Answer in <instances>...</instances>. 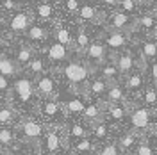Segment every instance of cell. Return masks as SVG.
I'll return each instance as SVG.
<instances>
[{"instance_id": "1", "label": "cell", "mask_w": 157, "mask_h": 155, "mask_svg": "<svg viewBox=\"0 0 157 155\" xmlns=\"http://www.w3.org/2000/svg\"><path fill=\"white\" fill-rule=\"evenodd\" d=\"M13 93L20 104H29L32 96H34V86L27 77H20L14 80V86H13Z\"/></svg>"}, {"instance_id": "2", "label": "cell", "mask_w": 157, "mask_h": 155, "mask_svg": "<svg viewBox=\"0 0 157 155\" xmlns=\"http://www.w3.org/2000/svg\"><path fill=\"white\" fill-rule=\"evenodd\" d=\"M89 70L82 62H68L64 66V77L68 78L71 84H84L88 80Z\"/></svg>"}, {"instance_id": "3", "label": "cell", "mask_w": 157, "mask_h": 155, "mask_svg": "<svg viewBox=\"0 0 157 155\" xmlns=\"http://www.w3.org/2000/svg\"><path fill=\"white\" fill-rule=\"evenodd\" d=\"M150 123H152V114L147 107H136L130 111V125L136 132L147 130Z\"/></svg>"}, {"instance_id": "4", "label": "cell", "mask_w": 157, "mask_h": 155, "mask_svg": "<svg viewBox=\"0 0 157 155\" xmlns=\"http://www.w3.org/2000/svg\"><path fill=\"white\" fill-rule=\"evenodd\" d=\"M45 127L41 125L39 121L36 119H25L23 123H21V134L25 139H29V141H38V139H43L45 136Z\"/></svg>"}, {"instance_id": "5", "label": "cell", "mask_w": 157, "mask_h": 155, "mask_svg": "<svg viewBox=\"0 0 157 155\" xmlns=\"http://www.w3.org/2000/svg\"><path fill=\"white\" fill-rule=\"evenodd\" d=\"M61 150V137L56 128H48L43 136V152H52L57 153Z\"/></svg>"}, {"instance_id": "6", "label": "cell", "mask_w": 157, "mask_h": 155, "mask_svg": "<svg viewBox=\"0 0 157 155\" xmlns=\"http://www.w3.org/2000/svg\"><path fill=\"white\" fill-rule=\"evenodd\" d=\"M36 89H38L39 95H43V96H50V95L56 91V82H54V78H52V77L45 75V77L38 78Z\"/></svg>"}, {"instance_id": "7", "label": "cell", "mask_w": 157, "mask_h": 155, "mask_svg": "<svg viewBox=\"0 0 157 155\" xmlns=\"http://www.w3.org/2000/svg\"><path fill=\"white\" fill-rule=\"evenodd\" d=\"M41 112H43V116H47L48 119H56V118L61 114V105H59V102L48 98V100L43 102V105H41Z\"/></svg>"}, {"instance_id": "8", "label": "cell", "mask_w": 157, "mask_h": 155, "mask_svg": "<svg viewBox=\"0 0 157 155\" xmlns=\"http://www.w3.org/2000/svg\"><path fill=\"white\" fill-rule=\"evenodd\" d=\"M89 134V128L82 121H73L70 125V139L71 141H80V139H86Z\"/></svg>"}, {"instance_id": "9", "label": "cell", "mask_w": 157, "mask_h": 155, "mask_svg": "<svg viewBox=\"0 0 157 155\" xmlns=\"http://www.w3.org/2000/svg\"><path fill=\"white\" fill-rule=\"evenodd\" d=\"M16 64L18 62L11 61L9 57L0 55V75H4V77H14L18 73V66Z\"/></svg>"}, {"instance_id": "10", "label": "cell", "mask_w": 157, "mask_h": 155, "mask_svg": "<svg viewBox=\"0 0 157 155\" xmlns=\"http://www.w3.org/2000/svg\"><path fill=\"white\" fill-rule=\"evenodd\" d=\"M125 43H127V38H125V34H121L120 30L111 32L107 38H105V45H107L109 48H113V50L123 48V47H125Z\"/></svg>"}, {"instance_id": "11", "label": "cell", "mask_w": 157, "mask_h": 155, "mask_svg": "<svg viewBox=\"0 0 157 155\" xmlns=\"http://www.w3.org/2000/svg\"><path fill=\"white\" fill-rule=\"evenodd\" d=\"M68 55V50L64 45H61V43H54V45H50L48 47V59L50 61H54V62H59V61H64Z\"/></svg>"}, {"instance_id": "12", "label": "cell", "mask_w": 157, "mask_h": 155, "mask_svg": "<svg viewBox=\"0 0 157 155\" xmlns=\"http://www.w3.org/2000/svg\"><path fill=\"white\" fill-rule=\"evenodd\" d=\"M71 150L75 153H91L95 150V145L91 143V139H80V141H71Z\"/></svg>"}, {"instance_id": "13", "label": "cell", "mask_w": 157, "mask_h": 155, "mask_svg": "<svg viewBox=\"0 0 157 155\" xmlns=\"http://www.w3.org/2000/svg\"><path fill=\"white\" fill-rule=\"evenodd\" d=\"M116 68L120 70V73H128L134 68V57L130 54H121L116 59Z\"/></svg>"}, {"instance_id": "14", "label": "cell", "mask_w": 157, "mask_h": 155, "mask_svg": "<svg viewBox=\"0 0 157 155\" xmlns=\"http://www.w3.org/2000/svg\"><path fill=\"white\" fill-rule=\"evenodd\" d=\"M27 27H29V16H27V14L18 13L16 16H13V20H11V30H14V32H23Z\"/></svg>"}, {"instance_id": "15", "label": "cell", "mask_w": 157, "mask_h": 155, "mask_svg": "<svg viewBox=\"0 0 157 155\" xmlns=\"http://www.w3.org/2000/svg\"><path fill=\"white\" fill-rule=\"evenodd\" d=\"M84 118L88 119V121H91V123H100L102 121V109L98 105H93V104H89V105H86V109H84Z\"/></svg>"}, {"instance_id": "16", "label": "cell", "mask_w": 157, "mask_h": 155, "mask_svg": "<svg viewBox=\"0 0 157 155\" xmlns=\"http://www.w3.org/2000/svg\"><path fill=\"white\" fill-rule=\"evenodd\" d=\"M88 57L93 59V61H98L102 62L104 57H105V47L102 43H91L88 48Z\"/></svg>"}, {"instance_id": "17", "label": "cell", "mask_w": 157, "mask_h": 155, "mask_svg": "<svg viewBox=\"0 0 157 155\" xmlns=\"http://www.w3.org/2000/svg\"><path fill=\"white\" fill-rule=\"evenodd\" d=\"M107 89H109V86L104 78H95L91 82V86H89V93L100 98V96H104V95H107Z\"/></svg>"}, {"instance_id": "18", "label": "cell", "mask_w": 157, "mask_h": 155, "mask_svg": "<svg viewBox=\"0 0 157 155\" xmlns=\"http://www.w3.org/2000/svg\"><path fill=\"white\" fill-rule=\"evenodd\" d=\"M105 96H107L109 104H120V102H123V89L118 84H113V86H109Z\"/></svg>"}, {"instance_id": "19", "label": "cell", "mask_w": 157, "mask_h": 155, "mask_svg": "<svg viewBox=\"0 0 157 155\" xmlns=\"http://www.w3.org/2000/svg\"><path fill=\"white\" fill-rule=\"evenodd\" d=\"M137 139L139 137L134 134V132H130V134H125V136H121L120 137V141H118V146L121 148V150H130V148H134V145L137 143Z\"/></svg>"}, {"instance_id": "20", "label": "cell", "mask_w": 157, "mask_h": 155, "mask_svg": "<svg viewBox=\"0 0 157 155\" xmlns=\"http://www.w3.org/2000/svg\"><path fill=\"white\" fill-rule=\"evenodd\" d=\"M66 109H68L70 112H73V114H84L86 105H84V102H82L80 98L73 96V98H70L68 102H66Z\"/></svg>"}, {"instance_id": "21", "label": "cell", "mask_w": 157, "mask_h": 155, "mask_svg": "<svg viewBox=\"0 0 157 155\" xmlns=\"http://www.w3.org/2000/svg\"><path fill=\"white\" fill-rule=\"evenodd\" d=\"M120 75V70L116 68V64H105L102 68V77L105 82H114Z\"/></svg>"}, {"instance_id": "22", "label": "cell", "mask_w": 157, "mask_h": 155, "mask_svg": "<svg viewBox=\"0 0 157 155\" xmlns=\"http://www.w3.org/2000/svg\"><path fill=\"white\" fill-rule=\"evenodd\" d=\"M107 111H109V116L113 119H116V121H120V119H123L127 116V109L123 105H120V104H111L107 107Z\"/></svg>"}, {"instance_id": "23", "label": "cell", "mask_w": 157, "mask_h": 155, "mask_svg": "<svg viewBox=\"0 0 157 155\" xmlns=\"http://www.w3.org/2000/svg\"><path fill=\"white\" fill-rule=\"evenodd\" d=\"M128 21H130V18H128L125 13H118V14H114V16H113V20H111V25H113L116 30H121V29H125V27L128 25Z\"/></svg>"}, {"instance_id": "24", "label": "cell", "mask_w": 157, "mask_h": 155, "mask_svg": "<svg viewBox=\"0 0 157 155\" xmlns=\"http://www.w3.org/2000/svg\"><path fill=\"white\" fill-rule=\"evenodd\" d=\"M14 141V130L9 127L0 128V146H9Z\"/></svg>"}, {"instance_id": "25", "label": "cell", "mask_w": 157, "mask_h": 155, "mask_svg": "<svg viewBox=\"0 0 157 155\" xmlns=\"http://www.w3.org/2000/svg\"><path fill=\"white\" fill-rule=\"evenodd\" d=\"M32 61V50L29 47H20L18 55H16V62L18 64H29Z\"/></svg>"}, {"instance_id": "26", "label": "cell", "mask_w": 157, "mask_h": 155, "mask_svg": "<svg viewBox=\"0 0 157 155\" xmlns=\"http://www.w3.org/2000/svg\"><path fill=\"white\" fill-rule=\"evenodd\" d=\"M14 109L13 107H0V123H4V125H7V123H11L13 119H14Z\"/></svg>"}, {"instance_id": "27", "label": "cell", "mask_w": 157, "mask_h": 155, "mask_svg": "<svg viewBox=\"0 0 157 155\" xmlns=\"http://www.w3.org/2000/svg\"><path fill=\"white\" fill-rule=\"evenodd\" d=\"M145 104L148 107H155L157 105V89L154 86H150L145 89Z\"/></svg>"}, {"instance_id": "28", "label": "cell", "mask_w": 157, "mask_h": 155, "mask_svg": "<svg viewBox=\"0 0 157 155\" xmlns=\"http://www.w3.org/2000/svg\"><path fill=\"white\" fill-rule=\"evenodd\" d=\"M141 86H143V77H141V73H134V75H130V77L127 78V87L130 91H137Z\"/></svg>"}, {"instance_id": "29", "label": "cell", "mask_w": 157, "mask_h": 155, "mask_svg": "<svg viewBox=\"0 0 157 155\" xmlns=\"http://www.w3.org/2000/svg\"><path fill=\"white\" fill-rule=\"evenodd\" d=\"M95 14H97V11H95V7H91V6H82L78 9V16H80V20H84V21L95 20Z\"/></svg>"}, {"instance_id": "30", "label": "cell", "mask_w": 157, "mask_h": 155, "mask_svg": "<svg viewBox=\"0 0 157 155\" xmlns=\"http://www.w3.org/2000/svg\"><path fill=\"white\" fill-rule=\"evenodd\" d=\"M89 36L84 32V30H80L77 34V41H75V48H78V50H88L89 48Z\"/></svg>"}, {"instance_id": "31", "label": "cell", "mask_w": 157, "mask_h": 155, "mask_svg": "<svg viewBox=\"0 0 157 155\" xmlns=\"http://www.w3.org/2000/svg\"><path fill=\"white\" fill-rule=\"evenodd\" d=\"M107 136V125H105V121H100L97 125H93V137L95 139H104V137Z\"/></svg>"}, {"instance_id": "32", "label": "cell", "mask_w": 157, "mask_h": 155, "mask_svg": "<svg viewBox=\"0 0 157 155\" xmlns=\"http://www.w3.org/2000/svg\"><path fill=\"white\" fill-rule=\"evenodd\" d=\"M27 36L30 39H45L47 38V30L43 29V27H38V25H34V27H30L27 30Z\"/></svg>"}, {"instance_id": "33", "label": "cell", "mask_w": 157, "mask_h": 155, "mask_svg": "<svg viewBox=\"0 0 157 155\" xmlns=\"http://www.w3.org/2000/svg\"><path fill=\"white\" fill-rule=\"evenodd\" d=\"M143 55L148 59L155 57L157 55V43L154 41H147V43H143Z\"/></svg>"}, {"instance_id": "34", "label": "cell", "mask_w": 157, "mask_h": 155, "mask_svg": "<svg viewBox=\"0 0 157 155\" xmlns=\"http://www.w3.org/2000/svg\"><path fill=\"white\" fill-rule=\"evenodd\" d=\"M56 38H57V43H61V45H70L71 43V36H70V32L66 29H59L57 34H56Z\"/></svg>"}, {"instance_id": "35", "label": "cell", "mask_w": 157, "mask_h": 155, "mask_svg": "<svg viewBox=\"0 0 157 155\" xmlns=\"http://www.w3.org/2000/svg\"><path fill=\"white\" fill-rule=\"evenodd\" d=\"M38 16L43 20H48L52 16V6L50 4H39L38 6Z\"/></svg>"}, {"instance_id": "36", "label": "cell", "mask_w": 157, "mask_h": 155, "mask_svg": "<svg viewBox=\"0 0 157 155\" xmlns=\"http://www.w3.org/2000/svg\"><path fill=\"white\" fill-rule=\"evenodd\" d=\"M120 146L118 145H105L104 148H100L98 155H120Z\"/></svg>"}, {"instance_id": "37", "label": "cell", "mask_w": 157, "mask_h": 155, "mask_svg": "<svg viewBox=\"0 0 157 155\" xmlns=\"http://www.w3.org/2000/svg\"><path fill=\"white\" fill-rule=\"evenodd\" d=\"M136 155H154V150L147 141H143V143H139L136 146Z\"/></svg>"}, {"instance_id": "38", "label": "cell", "mask_w": 157, "mask_h": 155, "mask_svg": "<svg viewBox=\"0 0 157 155\" xmlns=\"http://www.w3.org/2000/svg\"><path fill=\"white\" fill-rule=\"evenodd\" d=\"M29 68L32 73H41L43 71V68H45V64H43V61L41 59H32L29 62Z\"/></svg>"}, {"instance_id": "39", "label": "cell", "mask_w": 157, "mask_h": 155, "mask_svg": "<svg viewBox=\"0 0 157 155\" xmlns=\"http://www.w3.org/2000/svg\"><path fill=\"white\" fill-rule=\"evenodd\" d=\"M139 23H141V27H145V29H152V27H154V18H152V16H143V18H139Z\"/></svg>"}, {"instance_id": "40", "label": "cell", "mask_w": 157, "mask_h": 155, "mask_svg": "<svg viewBox=\"0 0 157 155\" xmlns=\"http://www.w3.org/2000/svg\"><path fill=\"white\" fill-rule=\"evenodd\" d=\"M120 6H121L125 11H134V9H136L134 0H120Z\"/></svg>"}, {"instance_id": "41", "label": "cell", "mask_w": 157, "mask_h": 155, "mask_svg": "<svg viewBox=\"0 0 157 155\" xmlns=\"http://www.w3.org/2000/svg\"><path fill=\"white\" fill-rule=\"evenodd\" d=\"M6 91H9V80L7 77L0 75V93H6Z\"/></svg>"}, {"instance_id": "42", "label": "cell", "mask_w": 157, "mask_h": 155, "mask_svg": "<svg viewBox=\"0 0 157 155\" xmlns=\"http://www.w3.org/2000/svg\"><path fill=\"white\" fill-rule=\"evenodd\" d=\"M66 7H68V11H77L78 9V0H66Z\"/></svg>"}, {"instance_id": "43", "label": "cell", "mask_w": 157, "mask_h": 155, "mask_svg": "<svg viewBox=\"0 0 157 155\" xmlns=\"http://www.w3.org/2000/svg\"><path fill=\"white\" fill-rule=\"evenodd\" d=\"M2 6H4V7H6V9H13V7H14V6H16V4H14V2H13V0H4V4H2Z\"/></svg>"}, {"instance_id": "44", "label": "cell", "mask_w": 157, "mask_h": 155, "mask_svg": "<svg viewBox=\"0 0 157 155\" xmlns=\"http://www.w3.org/2000/svg\"><path fill=\"white\" fill-rule=\"evenodd\" d=\"M152 77H154V82L157 84V62L152 64Z\"/></svg>"}, {"instance_id": "45", "label": "cell", "mask_w": 157, "mask_h": 155, "mask_svg": "<svg viewBox=\"0 0 157 155\" xmlns=\"http://www.w3.org/2000/svg\"><path fill=\"white\" fill-rule=\"evenodd\" d=\"M104 4H107V6H118L120 0H104Z\"/></svg>"}, {"instance_id": "46", "label": "cell", "mask_w": 157, "mask_h": 155, "mask_svg": "<svg viewBox=\"0 0 157 155\" xmlns=\"http://www.w3.org/2000/svg\"><path fill=\"white\" fill-rule=\"evenodd\" d=\"M41 155H57V153H52V152H41Z\"/></svg>"}, {"instance_id": "47", "label": "cell", "mask_w": 157, "mask_h": 155, "mask_svg": "<svg viewBox=\"0 0 157 155\" xmlns=\"http://www.w3.org/2000/svg\"><path fill=\"white\" fill-rule=\"evenodd\" d=\"M2 155H16V153H13V152H4Z\"/></svg>"}, {"instance_id": "48", "label": "cell", "mask_w": 157, "mask_h": 155, "mask_svg": "<svg viewBox=\"0 0 157 155\" xmlns=\"http://www.w3.org/2000/svg\"><path fill=\"white\" fill-rule=\"evenodd\" d=\"M2 47H4V41H2V38H0V48H2Z\"/></svg>"}, {"instance_id": "49", "label": "cell", "mask_w": 157, "mask_h": 155, "mask_svg": "<svg viewBox=\"0 0 157 155\" xmlns=\"http://www.w3.org/2000/svg\"><path fill=\"white\" fill-rule=\"evenodd\" d=\"M63 155H71V153H63Z\"/></svg>"}, {"instance_id": "50", "label": "cell", "mask_w": 157, "mask_h": 155, "mask_svg": "<svg viewBox=\"0 0 157 155\" xmlns=\"http://www.w3.org/2000/svg\"><path fill=\"white\" fill-rule=\"evenodd\" d=\"M155 134H157V128H155Z\"/></svg>"}, {"instance_id": "51", "label": "cell", "mask_w": 157, "mask_h": 155, "mask_svg": "<svg viewBox=\"0 0 157 155\" xmlns=\"http://www.w3.org/2000/svg\"><path fill=\"white\" fill-rule=\"evenodd\" d=\"M155 16H157V13H155Z\"/></svg>"}]
</instances>
